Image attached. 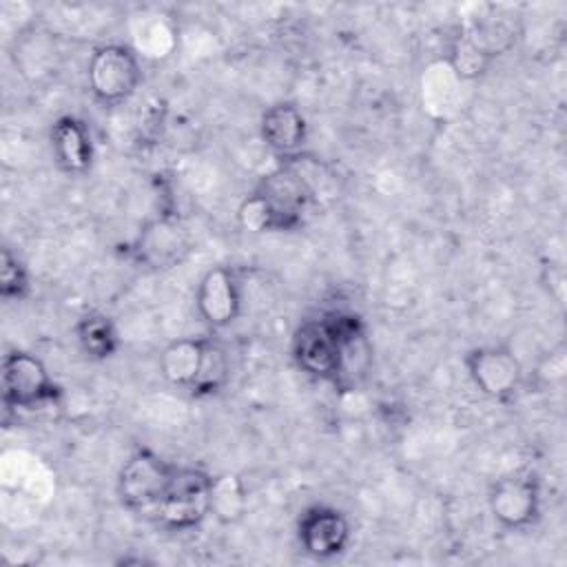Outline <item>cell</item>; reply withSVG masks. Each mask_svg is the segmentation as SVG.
Segmentation results:
<instances>
[{"instance_id": "9c48e42d", "label": "cell", "mask_w": 567, "mask_h": 567, "mask_svg": "<svg viewBox=\"0 0 567 567\" xmlns=\"http://www.w3.org/2000/svg\"><path fill=\"white\" fill-rule=\"evenodd\" d=\"M297 540L303 554L317 560L337 558L350 543V520L341 509L315 503L297 520Z\"/></svg>"}, {"instance_id": "3957f363", "label": "cell", "mask_w": 567, "mask_h": 567, "mask_svg": "<svg viewBox=\"0 0 567 567\" xmlns=\"http://www.w3.org/2000/svg\"><path fill=\"white\" fill-rule=\"evenodd\" d=\"M252 193L266 206L272 233L299 228L303 224L306 213L317 202L312 188L286 159H281L277 168L266 173L257 182Z\"/></svg>"}, {"instance_id": "5b68a950", "label": "cell", "mask_w": 567, "mask_h": 567, "mask_svg": "<svg viewBox=\"0 0 567 567\" xmlns=\"http://www.w3.org/2000/svg\"><path fill=\"white\" fill-rule=\"evenodd\" d=\"M175 463H168L151 450H137L120 467L117 496L133 512H153L173 476Z\"/></svg>"}, {"instance_id": "d6986e66", "label": "cell", "mask_w": 567, "mask_h": 567, "mask_svg": "<svg viewBox=\"0 0 567 567\" xmlns=\"http://www.w3.org/2000/svg\"><path fill=\"white\" fill-rule=\"evenodd\" d=\"M246 512V489L239 476L219 474L210 483V514L219 523H237Z\"/></svg>"}, {"instance_id": "ac0fdd59", "label": "cell", "mask_w": 567, "mask_h": 567, "mask_svg": "<svg viewBox=\"0 0 567 567\" xmlns=\"http://www.w3.org/2000/svg\"><path fill=\"white\" fill-rule=\"evenodd\" d=\"M494 55L474 38L470 29H461L447 47V64L463 80H476L487 73Z\"/></svg>"}, {"instance_id": "8fae6325", "label": "cell", "mask_w": 567, "mask_h": 567, "mask_svg": "<svg viewBox=\"0 0 567 567\" xmlns=\"http://www.w3.org/2000/svg\"><path fill=\"white\" fill-rule=\"evenodd\" d=\"M195 306L199 317L210 328H224L233 323L241 310L237 272L228 266H215L206 270L195 290Z\"/></svg>"}, {"instance_id": "8992f818", "label": "cell", "mask_w": 567, "mask_h": 567, "mask_svg": "<svg viewBox=\"0 0 567 567\" xmlns=\"http://www.w3.org/2000/svg\"><path fill=\"white\" fill-rule=\"evenodd\" d=\"M487 505L505 529H527L540 518V481L534 472H514L492 483Z\"/></svg>"}, {"instance_id": "7c38bea8", "label": "cell", "mask_w": 567, "mask_h": 567, "mask_svg": "<svg viewBox=\"0 0 567 567\" xmlns=\"http://www.w3.org/2000/svg\"><path fill=\"white\" fill-rule=\"evenodd\" d=\"M133 250L135 257L151 268H171L186 257L190 241L177 217L159 215L142 226Z\"/></svg>"}, {"instance_id": "277c9868", "label": "cell", "mask_w": 567, "mask_h": 567, "mask_svg": "<svg viewBox=\"0 0 567 567\" xmlns=\"http://www.w3.org/2000/svg\"><path fill=\"white\" fill-rule=\"evenodd\" d=\"M62 390L47 365L24 352L11 350L2 359V401L11 410H35L60 399Z\"/></svg>"}, {"instance_id": "7402d4cb", "label": "cell", "mask_w": 567, "mask_h": 567, "mask_svg": "<svg viewBox=\"0 0 567 567\" xmlns=\"http://www.w3.org/2000/svg\"><path fill=\"white\" fill-rule=\"evenodd\" d=\"M543 286L556 303H565V270L560 264H545L543 268Z\"/></svg>"}, {"instance_id": "2e32d148", "label": "cell", "mask_w": 567, "mask_h": 567, "mask_svg": "<svg viewBox=\"0 0 567 567\" xmlns=\"http://www.w3.org/2000/svg\"><path fill=\"white\" fill-rule=\"evenodd\" d=\"M228 379H230V361H228L224 346L219 341L206 337L199 370H197L193 385L188 388V394L195 399L213 396L226 388Z\"/></svg>"}, {"instance_id": "4fadbf2b", "label": "cell", "mask_w": 567, "mask_h": 567, "mask_svg": "<svg viewBox=\"0 0 567 567\" xmlns=\"http://www.w3.org/2000/svg\"><path fill=\"white\" fill-rule=\"evenodd\" d=\"M259 135L272 153L288 157L303 151L308 140V122L301 109L292 102H277L261 113Z\"/></svg>"}, {"instance_id": "52a82bcc", "label": "cell", "mask_w": 567, "mask_h": 567, "mask_svg": "<svg viewBox=\"0 0 567 567\" xmlns=\"http://www.w3.org/2000/svg\"><path fill=\"white\" fill-rule=\"evenodd\" d=\"M323 317L339 339V361L332 385L341 392L354 390L372 368V343L368 339L365 323L357 312L341 308L328 310Z\"/></svg>"}, {"instance_id": "5bb4252c", "label": "cell", "mask_w": 567, "mask_h": 567, "mask_svg": "<svg viewBox=\"0 0 567 567\" xmlns=\"http://www.w3.org/2000/svg\"><path fill=\"white\" fill-rule=\"evenodd\" d=\"M51 151L55 164L69 175H82L93 164V140L89 126L75 115H62L51 126Z\"/></svg>"}, {"instance_id": "30bf717a", "label": "cell", "mask_w": 567, "mask_h": 567, "mask_svg": "<svg viewBox=\"0 0 567 567\" xmlns=\"http://www.w3.org/2000/svg\"><path fill=\"white\" fill-rule=\"evenodd\" d=\"M292 359L303 374L334 383L339 339L323 315L301 321V326L295 330Z\"/></svg>"}, {"instance_id": "44dd1931", "label": "cell", "mask_w": 567, "mask_h": 567, "mask_svg": "<svg viewBox=\"0 0 567 567\" xmlns=\"http://www.w3.org/2000/svg\"><path fill=\"white\" fill-rule=\"evenodd\" d=\"M565 374H567V348L565 343H558L538 361L534 370V381L538 385H556L565 379Z\"/></svg>"}, {"instance_id": "e0dca14e", "label": "cell", "mask_w": 567, "mask_h": 567, "mask_svg": "<svg viewBox=\"0 0 567 567\" xmlns=\"http://www.w3.org/2000/svg\"><path fill=\"white\" fill-rule=\"evenodd\" d=\"M75 339L84 354H89L95 361L109 359L120 348V334L115 330V323L102 315V312H86L75 323Z\"/></svg>"}, {"instance_id": "ba28073f", "label": "cell", "mask_w": 567, "mask_h": 567, "mask_svg": "<svg viewBox=\"0 0 567 567\" xmlns=\"http://www.w3.org/2000/svg\"><path fill=\"white\" fill-rule=\"evenodd\" d=\"M465 370L481 394L494 401H507L514 396L525 379L518 357L503 343L472 348L465 354Z\"/></svg>"}, {"instance_id": "9a60e30c", "label": "cell", "mask_w": 567, "mask_h": 567, "mask_svg": "<svg viewBox=\"0 0 567 567\" xmlns=\"http://www.w3.org/2000/svg\"><path fill=\"white\" fill-rule=\"evenodd\" d=\"M204 339L206 337L175 339L162 350L159 372L168 383L184 388V390H188L193 385L197 370H199V361H202Z\"/></svg>"}, {"instance_id": "6da1fadb", "label": "cell", "mask_w": 567, "mask_h": 567, "mask_svg": "<svg viewBox=\"0 0 567 567\" xmlns=\"http://www.w3.org/2000/svg\"><path fill=\"white\" fill-rule=\"evenodd\" d=\"M213 476L199 467L175 465L173 476L153 509L157 523L171 532L197 527L210 514Z\"/></svg>"}, {"instance_id": "ffe728a7", "label": "cell", "mask_w": 567, "mask_h": 567, "mask_svg": "<svg viewBox=\"0 0 567 567\" xmlns=\"http://www.w3.org/2000/svg\"><path fill=\"white\" fill-rule=\"evenodd\" d=\"M31 281L29 270L18 259V255L11 252V248H2L0 255V297L7 301H20L29 295Z\"/></svg>"}, {"instance_id": "7a4b0ae2", "label": "cell", "mask_w": 567, "mask_h": 567, "mask_svg": "<svg viewBox=\"0 0 567 567\" xmlns=\"http://www.w3.org/2000/svg\"><path fill=\"white\" fill-rule=\"evenodd\" d=\"M86 82L95 102L104 106L126 102L142 82L137 53L120 42L95 47L86 64Z\"/></svg>"}]
</instances>
